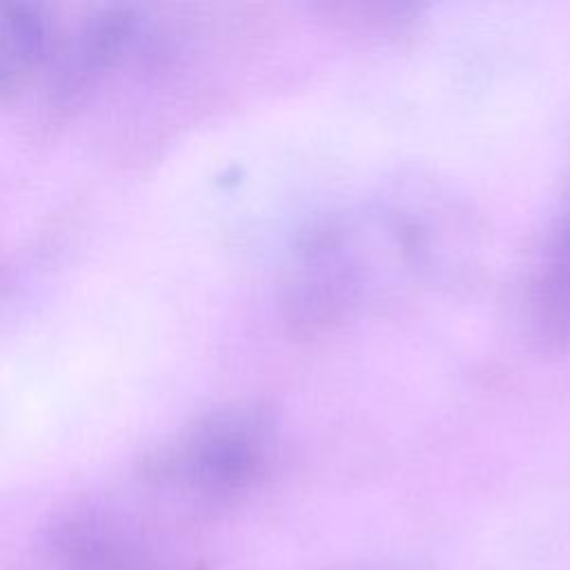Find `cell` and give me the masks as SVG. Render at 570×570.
I'll return each mask as SVG.
<instances>
[{
    "label": "cell",
    "mask_w": 570,
    "mask_h": 570,
    "mask_svg": "<svg viewBox=\"0 0 570 570\" xmlns=\"http://www.w3.org/2000/svg\"><path fill=\"white\" fill-rule=\"evenodd\" d=\"M47 24L36 7L7 4L0 9V96L16 89L42 58Z\"/></svg>",
    "instance_id": "2"
},
{
    "label": "cell",
    "mask_w": 570,
    "mask_h": 570,
    "mask_svg": "<svg viewBox=\"0 0 570 570\" xmlns=\"http://www.w3.org/2000/svg\"><path fill=\"white\" fill-rule=\"evenodd\" d=\"M532 323L539 338L557 350L570 347V207L559 216L532 283Z\"/></svg>",
    "instance_id": "1"
}]
</instances>
